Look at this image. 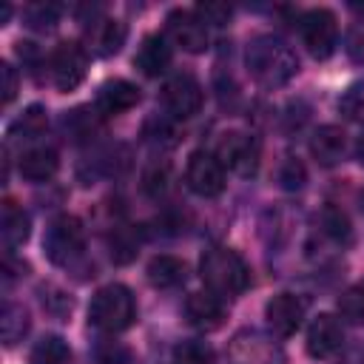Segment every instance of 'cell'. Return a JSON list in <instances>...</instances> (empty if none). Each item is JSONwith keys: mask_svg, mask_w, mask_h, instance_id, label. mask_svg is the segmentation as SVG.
Here are the masks:
<instances>
[{"mask_svg": "<svg viewBox=\"0 0 364 364\" xmlns=\"http://www.w3.org/2000/svg\"><path fill=\"white\" fill-rule=\"evenodd\" d=\"M245 65L262 88H282L299 74L296 51L273 34H259L245 48Z\"/></svg>", "mask_w": 364, "mask_h": 364, "instance_id": "cell-1", "label": "cell"}, {"mask_svg": "<svg viewBox=\"0 0 364 364\" xmlns=\"http://www.w3.org/2000/svg\"><path fill=\"white\" fill-rule=\"evenodd\" d=\"M199 276L205 287L219 299H233L247 290L250 267L233 247H210L199 262Z\"/></svg>", "mask_w": 364, "mask_h": 364, "instance_id": "cell-2", "label": "cell"}, {"mask_svg": "<svg viewBox=\"0 0 364 364\" xmlns=\"http://www.w3.org/2000/svg\"><path fill=\"white\" fill-rule=\"evenodd\" d=\"M134 318H136V299L125 284L111 282L91 296L88 324L97 327L100 333H111V336L122 333L134 324Z\"/></svg>", "mask_w": 364, "mask_h": 364, "instance_id": "cell-3", "label": "cell"}, {"mask_svg": "<svg viewBox=\"0 0 364 364\" xmlns=\"http://www.w3.org/2000/svg\"><path fill=\"white\" fill-rule=\"evenodd\" d=\"M85 247V230L82 222L71 213H60L48 222L46 236H43V250L48 262L54 264H71Z\"/></svg>", "mask_w": 364, "mask_h": 364, "instance_id": "cell-4", "label": "cell"}, {"mask_svg": "<svg viewBox=\"0 0 364 364\" xmlns=\"http://www.w3.org/2000/svg\"><path fill=\"white\" fill-rule=\"evenodd\" d=\"M228 361L230 364H287V355L273 336L245 327L233 333L228 344Z\"/></svg>", "mask_w": 364, "mask_h": 364, "instance_id": "cell-5", "label": "cell"}, {"mask_svg": "<svg viewBox=\"0 0 364 364\" xmlns=\"http://www.w3.org/2000/svg\"><path fill=\"white\" fill-rule=\"evenodd\" d=\"M299 34L316 60H327L338 46V20L330 9H307L299 17Z\"/></svg>", "mask_w": 364, "mask_h": 364, "instance_id": "cell-6", "label": "cell"}, {"mask_svg": "<svg viewBox=\"0 0 364 364\" xmlns=\"http://www.w3.org/2000/svg\"><path fill=\"white\" fill-rule=\"evenodd\" d=\"M88 74V54L80 43L63 40L48 57V77L57 91H74Z\"/></svg>", "mask_w": 364, "mask_h": 364, "instance_id": "cell-7", "label": "cell"}, {"mask_svg": "<svg viewBox=\"0 0 364 364\" xmlns=\"http://www.w3.org/2000/svg\"><path fill=\"white\" fill-rule=\"evenodd\" d=\"M259 154H262V145L256 136L245 134V131H225L219 145H216V159L242 173V176H253L256 168H259Z\"/></svg>", "mask_w": 364, "mask_h": 364, "instance_id": "cell-8", "label": "cell"}, {"mask_svg": "<svg viewBox=\"0 0 364 364\" xmlns=\"http://www.w3.org/2000/svg\"><path fill=\"white\" fill-rule=\"evenodd\" d=\"M202 102H205V91H202L199 80H196L193 74H188V71L173 74V77L162 85V105H165L168 114L176 117V119H188V117L199 114Z\"/></svg>", "mask_w": 364, "mask_h": 364, "instance_id": "cell-9", "label": "cell"}, {"mask_svg": "<svg viewBox=\"0 0 364 364\" xmlns=\"http://www.w3.org/2000/svg\"><path fill=\"white\" fill-rule=\"evenodd\" d=\"M185 182L196 196L213 199L225 191V165L210 151H193L185 165Z\"/></svg>", "mask_w": 364, "mask_h": 364, "instance_id": "cell-10", "label": "cell"}, {"mask_svg": "<svg viewBox=\"0 0 364 364\" xmlns=\"http://www.w3.org/2000/svg\"><path fill=\"white\" fill-rule=\"evenodd\" d=\"M165 28H168V37L191 54H202L210 43V34H208V26L202 23V17L188 9H173L165 17Z\"/></svg>", "mask_w": 364, "mask_h": 364, "instance_id": "cell-11", "label": "cell"}, {"mask_svg": "<svg viewBox=\"0 0 364 364\" xmlns=\"http://www.w3.org/2000/svg\"><path fill=\"white\" fill-rule=\"evenodd\" d=\"M304 316H307V299L299 296V293H276V296L267 301V307H264L267 327H270L276 336H282V338L293 336V333L301 327Z\"/></svg>", "mask_w": 364, "mask_h": 364, "instance_id": "cell-12", "label": "cell"}, {"mask_svg": "<svg viewBox=\"0 0 364 364\" xmlns=\"http://www.w3.org/2000/svg\"><path fill=\"white\" fill-rule=\"evenodd\" d=\"M344 344V327L336 316L318 313L307 327V353L313 358H330Z\"/></svg>", "mask_w": 364, "mask_h": 364, "instance_id": "cell-13", "label": "cell"}, {"mask_svg": "<svg viewBox=\"0 0 364 364\" xmlns=\"http://www.w3.org/2000/svg\"><path fill=\"white\" fill-rule=\"evenodd\" d=\"M185 318L191 327H196L202 333H213L225 321V301L219 296H213L210 290L191 293L185 299Z\"/></svg>", "mask_w": 364, "mask_h": 364, "instance_id": "cell-14", "label": "cell"}, {"mask_svg": "<svg viewBox=\"0 0 364 364\" xmlns=\"http://www.w3.org/2000/svg\"><path fill=\"white\" fill-rule=\"evenodd\" d=\"M171 60H173V51H171V46H168V37H165V34H148V37L139 43L136 54H134V65H136L145 77H159V74H165L168 65H171Z\"/></svg>", "mask_w": 364, "mask_h": 364, "instance_id": "cell-15", "label": "cell"}, {"mask_svg": "<svg viewBox=\"0 0 364 364\" xmlns=\"http://www.w3.org/2000/svg\"><path fill=\"white\" fill-rule=\"evenodd\" d=\"M125 37H128V26L117 17H102V20L91 23V28H88V46L97 57L119 54V48L125 46Z\"/></svg>", "mask_w": 364, "mask_h": 364, "instance_id": "cell-16", "label": "cell"}, {"mask_svg": "<svg viewBox=\"0 0 364 364\" xmlns=\"http://www.w3.org/2000/svg\"><path fill=\"white\" fill-rule=\"evenodd\" d=\"M136 102H139V88L131 80H108L97 91V114L102 117L131 111Z\"/></svg>", "mask_w": 364, "mask_h": 364, "instance_id": "cell-17", "label": "cell"}, {"mask_svg": "<svg viewBox=\"0 0 364 364\" xmlns=\"http://www.w3.org/2000/svg\"><path fill=\"white\" fill-rule=\"evenodd\" d=\"M310 154L318 159V165H338L347 154V134L338 125H321L310 136Z\"/></svg>", "mask_w": 364, "mask_h": 364, "instance_id": "cell-18", "label": "cell"}, {"mask_svg": "<svg viewBox=\"0 0 364 364\" xmlns=\"http://www.w3.org/2000/svg\"><path fill=\"white\" fill-rule=\"evenodd\" d=\"M60 168V156L54 148L48 145H37V148H28L23 156H20V173L28 179V182H46L57 173Z\"/></svg>", "mask_w": 364, "mask_h": 364, "instance_id": "cell-19", "label": "cell"}, {"mask_svg": "<svg viewBox=\"0 0 364 364\" xmlns=\"http://www.w3.org/2000/svg\"><path fill=\"white\" fill-rule=\"evenodd\" d=\"M148 282L159 290H171V287H179L185 279H188V264L179 259V256H171V253H162V256H154L148 262Z\"/></svg>", "mask_w": 364, "mask_h": 364, "instance_id": "cell-20", "label": "cell"}, {"mask_svg": "<svg viewBox=\"0 0 364 364\" xmlns=\"http://www.w3.org/2000/svg\"><path fill=\"white\" fill-rule=\"evenodd\" d=\"M31 236V219L28 213L14 202V199H6L3 202V242L9 250L26 245Z\"/></svg>", "mask_w": 364, "mask_h": 364, "instance_id": "cell-21", "label": "cell"}, {"mask_svg": "<svg viewBox=\"0 0 364 364\" xmlns=\"http://www.w3.org/2000/svg\"><path fill=\"white\" fill-rule=\"evenodd\" d=\"M31 327V316L23 304L17 301H6L3 304V313H0V333H3V344L6 347H14L23 341V336L28 333Z\"/></svg>", "mask_w": 364, "mask_h": 364, "instance_id": "cell-22", "label": "cell"}, {"mask_svg": "<svg viewBox=\"0 0 364 364\" xmlns=\"http://www.w3.org/2000/svg\"><path fill=\"white\" fill-rule=\"evenodd\" d=\"M68 361H71V347L63 336H43L28 353V364H68Z\"/></svg>", "mask_w": 364, "mask_h": 364, "instance_id": "cell-23", "label": "cell"}, {"mask_svg": "<svg viewBox=\"0 0 364 364\" xmlns=\"http://www.w3.org/2000/svg\"><path fill=\"white\" fill-rule=\"evenodd\" d=\"M46 128H48V111H46L43 105H28V108L9 125V136H17V139H37Z\"/></svg>", "mask_w": 364, "mask_h": 364, "instance_id": "cell-24", "label": "cell"}, {"mask_svg": "<svg viewBox=\"0 0 364 364\" xmlns=\"http://www.w3.org/2000/svg\"><path fill=\"white\" fill-rule=\"evenodd\" d=\"M318 222H321V233L327 239H333L336 245H350L353 242V225H350V216L341 208L327 205L321 210V219Z\"/></svg>", "mask_w": 364, "mask_h": 364, "instance_id": "cell-25", "label": "cell"}, {"mask_svg": "<svg viewBox=\"0 0 364 364\" xmlns=\"http://www.w3.org/2000/svg\"><path fill=\"white\" fill-rule=\"evenodd\" d=\"M336 307H338V316H341L344 321H350V324H364V284L347 287V290L338 296Z\"/></svg>", "mask_w": 364, "mask_h": 364, "instance_id": "cell-26", "label": "cell"}, {"mask_svg": "<svg viewBox=\"0 0 364 364\" xmlns=\"http://www.w3.org/2000/svg\"><path fill=\"white\" fill-rule=\"evenodd\" d=\"M23 17H26V26L40 28V31H51L57 26V20H60V6H54V3H31V6H26Z\"/></svg>", "mask_w": 364, "mask_h": 364, "instance_id": "cell-27", "label": "cell"}, {"mask_svg": "<svg viewBox=\"0 0 364 364\" xmlns=\"http://www.w3.org/2000/svg\"><path fill=\"white\" fill-rule=\"evenodd\" d=\"M338 111L350 122H361L364 125V82H353V85L344 88V94L338 97Z\"/></svg>", "mask_w": 364, "mask_h": 364, "instance_id": "cell-28", "label": "cell"}, {"mask_svg": "<svg viewBox=\"0 0 364 364\" xmlns=\"http://www.w3.org/2000/svg\"><path fill=\"white\" fill-rule=\"evenodd\" d=\"M279 185L284 191H301L304 182H307V168L299 156H284V162L279 165Z\"/></svg>", "mask_w": 364, "mask_h": 364, "instance_id": "cell-29", "label": "cell"}, {"mask_svg": "<svg viewBox=\"0 0 364 364\" xmlns=\"http://www.w3.org/2000/svg\"><path fill=\"white\" fill-rule=\"evenodd\" d=\"M173 364H213V350L205 341H182L173 350Z\"/></svg>", "mask_w": 364, "mask_h": 364, "instance_id": "cell-30", "label": "cell"}, {"mask_svg": "<svg viewBox=\"0 0 364 364\" xmlns=\"http://www.w3.org/2000/svg\"><path fill=\"white\" fill-rule=\"evenodd\" d=\"M97 364H139L134 350L119 341H105L97 347Z\"/></svg>", "mask_w": 364, "mask_h": 364, "instance_id": "cell-31", "label": "cell"}, {"mask_svg": "<svg viewBox=\"0 0 364 364\" xmlns=\"http://www.w3.org/2000/svg\"><path fill=\"white\" fill-rule=\"evenodd\" d=\"M199 17H202V23L205 26H225L228 20H230V6H225V3H202V6H196L193 9Z\"/></svg>", "mask_w": 364, "mask_h": 364, "instance_id": "cell-32", "label": "cell"}, {"mask_svg": "<svg viewBox=\"0 0 364 364\" xmlns=\"http://www.w3.org/2000/svg\"><path fill=\"white\" fill-rule=\"evenodd\" d=\"M48 293H51V296H43V307H46L51 316L65 318V316L71 313V296H65L63 290H54V287H48Z\"/></svg>", "mask_w": 364, "mask_h": 364, "instance_id": "cell-33", "label": "cell"}, {"mask_svg": "<svg viewBox=\"0 0 364 364\" xmlns=\"http://www.w3.org/2000/svg\"><path fill=\"white\" fill-rule=\"evenodd\" d=\"M0 77H3V105H9L14 97H17V88H20V74L11 63H0Z\"/></svg>", "mask_w": 364, "mask_h": 364, "instance_id": "cell-34", "label": "cell"}, {"mask_svg": "<svg viewBox=\"0 0 364 364\" xmlns=\"http://www.w3.org/2000/svg\"><path fill=\"white\" fill-rule=\"evenodd\" d=\"M165 185H168V168L162 165H154L148 173H145V191L151 193V196H159L162 191H165Z\"/></svg>", "mask_w": 364, "mask_h": 364, "instance_id": "cell-35", "label": "cell"}, {"mask_svg": "<svg viewBox=\"0 0 364 364\" xmlns=\"http://www.w3.org/2000/svg\"><path fill=\"white\" fill-rule=\"evenodd\" d=\"M358 159H361V162H364V136H361V139H358Z\"/></svg>", "mask_w": 364, "mask_h": 364, "instance_id": "cell-36", "label": "cell"}]
</instances>
